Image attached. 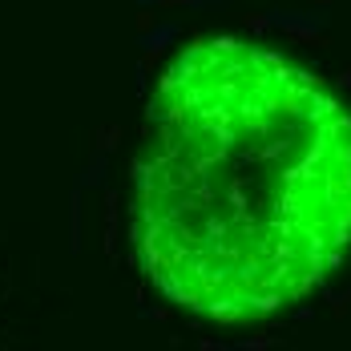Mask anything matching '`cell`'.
Masks as SVG:
<instances>
[{"label":"cell","instance_id":"cell-1","mask_svg":"<svg viewBox=\"0 0 351 351\" xmlns=\"http://www.w3.org/2000/svg\"><path fill=\"white\" fill-rule=\"evenodd\" d=\"M134 243L170 303L218 323L311 295L351 246V113L271 49L190 45L149 101Z\"/></svg>","mask_w":351,"mask_h":351}]
</instances>
